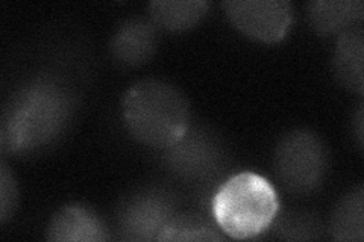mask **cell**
<instances>
[{"label":"cell","mask_w":364,"mask_h":242,"mask_svg":"<svg viewBox=\"0 0 364 242\" xmlns=\"http://www.w3.org/2000/svg\"><path fill=\"white\" fill-rule=\"evenodd\" d=\"M318 232L321 227L317 221L306 216H289L275 230L277 236L282 239H313L318 238Z\"/></svg>","instance_id":"obj_16"},{"label":"cell","mask_w":364,"mask_h":242,"mask_svg":"<svg viewBox=\"0 0 364 242\" xmlns=\"http://www.w3.org/2000/svg\"><path fill=\"white\" fill-rule=\"evenodd\" d=\"M364 5L357 2H338V0H322L309 5V18L311 28L321 35H333V33L345 32L354 26L355 21L363 18Z\"/></svg>","instance_id":"obj_11"},{"label":"cell","mask_w":364,"mask_h":242,"mask_svg":"<svg viewBox=\"0 0 364 242\" xmlns=\"http://www.w3.org/2000/svg\"><path fill=\"white\" fill-rule=\"evenodd\" d=\"M363 60H364V33L361 28L352 26L338 35L337 48L333 57L334 75L345 88L363 93Z\"/></svg>","instance_id":"obj_10"},{"label":"cell","mask_w":364,"mask_h":242,"mask_svg":"<svg viewBox=\"0 0 364 242\" xmlns=\"http://www.w3.org/2000/svg\"><path fill=\"white\" fill-rule=\"evenodd\" d=\"M277 176L289 191L309 194L321 187L328 171V152L314 132L298 129L284 135L275 148Z\"/></svg>","instance_id":"obj_4"},{"label":"cell","mask_w":364,"mask_h":242,"mask_svg":"<svg viewBox=\"0 0 364 242\" xmlns=\"http://www.w3.org/2000/svg\"><path fill=\"white\" fill-rule=\"evenodd\" d=\"M222 6L238 31L263 43L281 41L294 17L287 0H228Z\"/></svg>","instance_id":"obj_5"},{"label":"cell","mask_w":364,"mask_h":242,"mask_svg":"<svg viewBox=\"0 0 364 242\" xmlns=\"http://www.w3.org/2000/svg\"><path fill=\"white\" fill-rule=\"evenodd\" d=\"M173 216L172 200L167 194L158 189H144L131 195L120 207L119 229L124 239L158 241Z\"/></svg>","instance_id":"obj_6"},{"label":"cell","mask_w":364,"mask_h":242,"mask_svg":"<svg viewBox=\"0 0 364 242\" xmlns=\"http://www.w3.org/2000/svg\"><path fill=\"white\" fill-rule=\"evenodd\" d=\"M18 204V188L13 171L6 163L0 165V221L6 223Z\"/></svg>","instance_id":"obj_15"},{"label":"cell","mask_w":364,"mask_h":242,"mask_svg":"<svg viewBox=\"0 0 364 242\" xmlns=\"http://www.w3.org/2000/svg\"><path fill=\"white\" fill-rule=\"evenodd\" d=\"M46 239L61 242H99L109 239L105 224L85 206L68 204L56 212L46 230Z\"/></svg>","instance_id":"obj_8"},{"label":"cell","mask_w":364,"mask_h":242,"mask_svg":"<svg viewBox=\"0 0 364 242\" xmlns=\"http://www.w3.org/2000/svg\"><path fill=\"white\" fill-rule=\"evenodd\" d=\"M222 236L199 216H173L158 241H220Z\"/></svg>","instance_id":"obj_14"},{"label":"cell","mask_w":364,"mask_h":242,"mask_svg":"<svg viewBox=\"0 0 364 242\" xmlns=\"http://www.w3.org/2000/svg\"><path fill=\"white\" fill-rule=\"evenodd\" d=\"M363 204L364 189L361 185L337 203L331 216V233L337 241H363Z\"/></svg>","instance_id":"obj_13"},{"label":"cell","mask_w":364,"mask_h":242,"mask_svg":"<svg viewBox=\"0 0 364 242\" xmlns=\"http://www.w3.org/2000/svg\"><path fill=\"white\" fill-rule=\"evenodd\" d=\"M278 212L279 199L275 188L252 171L228 179L213 197L215 224L234 239H250L266 232Z\"/></svg>","instance_id":"obj_3"},{"label":"cell","mask_w":364,"mask_h":242,"mask_svg":"<svg viewBox=\"0 0 364 242\" xmlns=\"http://www.w3.org/2000/svg\"><path fill=\"white\" fill-rule=\"evenodd\" d=\"M358 126H361V112L358 114ZM358 141H360V144H361V138H363V133H361V128L358 129Z\"/></svg>","instance_id":"obj_17"},{"label":"cell","mask_w":364,"mask_h":242,"mask_svg":"<svg viewBox=\"0 0 364 242\" xmlns=\"http://www.w3.org/2000/svg\"><path fill=\"white\" fill-rule=\"evenodd\" d=\"M166 150L170 167L181 175L200 176L218 163V148L203 132H190L188 129L175 145Z\"/></svg>","instance_id":"obj_9"},{"label":"cell","mask_w":364,"mask_h":242,"mask_svg":"<svg viewBox=\"0 0 364 242\" xmlns=\"http://www.w3.org/2000/svg\"><path fill=\"white\" fill-rule=\"evenodd\" d=\"M208 9L210 4L200 0H155L149 5L155 25L168 31H186L196 26Z\"/></svg>","instance_id":"obj_12"},{"label":"cell","mask_w":364,"mask_h":242,"mask_svg":"<svg viewBox=\"0 0 364 242\" xmlns=\"http://www.w3.org/2000/svg\"><path fill=\"white\" fill-rule=\"evenodd\" d=\"M123 120L128 131L146 145L168 148L190 129V105L181 91L158 79L134 84L123 96Z\"/></svg>","instance_id":"obj_2"},{"label":"cell","mask_w":364,"mask_h":242,"mask_svg":"<svg viewBox=\"0 0 364 242\" xmlns=\"http://www.w3.org/2000/svg\"><path fill=\"white\" fill-rule=\"evenodd\" d=\"M73 100L52 79H37L23 87L2 117L0 143L6 153H26L50 144L70 120Z\"/></svg>","instance_id":"obj_1"},{"label":"cell","mask_w":364,"mask_h":242,"mask_svg":"<svg viewBox=\"0 0 364 242\" xmlns=\"http://www.w3.org/2000/svg\"><path fill=\"white\" fill-rule=\"evenodd\" d=\"M158 48V32L154 20L131 18L114 33L109 50L114 61L123 67H139L154 56Z\"/></svg>","instance_id":"obj_7"}]
</instances>
